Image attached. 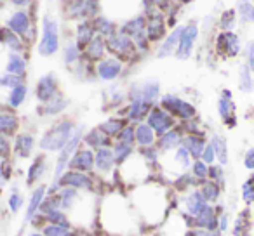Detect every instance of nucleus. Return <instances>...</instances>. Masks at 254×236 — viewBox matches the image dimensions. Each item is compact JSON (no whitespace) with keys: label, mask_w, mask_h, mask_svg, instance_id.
I'll list each match as a JSON object with an SVG mask.
<instances>
[{"label":"nucleus","mask_w":254,"mask_h":236,"mask_svg":"<svg viewBox=\"0 0 254 236\" xmlns=\"http://www.w3.org/2000/svg\"><path fill=\"white\" fill-rule=\"evenodd\" d=\"M94 23L84 21L82 25H78V32H77V46L78 49H85L89 44L94 40Z\"/></svg>","instance_id":"6ab92c4d"},{"label":"nucleus","mask_w":254,"mask_h":236,"mask_svg":"<svg viewBox=\"0 0 254 236\" xmlns=\"http://www.w3.org/2000/svg\"><path fill=\"white\" fill-rule=\"evenodd\" d=\"M216 49L219 54H225L228 57H233L240 52V39L232 32H223L216 39Z\"/></svg>","instance_id":"0eeeda50"},{"label":"nucleus","mask_w":254,"mask_h":236,"mask_svg":"<svg viewBox=\"0 0 254 236\" xmlns=\"http://www.w3.org/2000/svg\"><path fill=\"white\" fill-rule=\"evenodd\" d=\"M251 68L249 66H240V77H239V87L244 92L253 91L254 84H253V77H251Z\"/></svg>","instance_id":"ea45409f"},{"label":"nucleus","mask_w":254,"mask_h":236,"mask_svg":"<svg viewBox=\"0 0 254 236\" xmlns=\"http://www.w3.org/2000/svg\"><path fill=\"white\" fill-rule=\"evenodd\" d=\"M244 54H246V61H247V66L254 71V40L246 44V49H244Z\"/></svg>","instance_id":"5fc2aeb1"},{"label":"nucleus","mask_w":254,"mask_h":236,"mask_svg":"<svg viewBox=\"0 0 254 236\" xmlns=\"http://www.w3.org/2000/svg\"><path fill=\"white\" fill-rule=\"evenodd\" d=\"M193 222H195V226H198V228H202V229H207V231H214V229L219 226L218 215H216V212L212 210L209 205L200 212V214L195 215Z\"/></svg>","instance_id":"dca6fc26"},{"label":"nucleus","mask_w":254,"mask_h":236,"mask_svg":"<svg viewBox=\"0 0 254 236\" xmlns=\"http://www.w3.org/2000/svg\"><path fill=\"white\" fill-rule=\"evenodd\" d=\"M242 196L246 203H253L254 201V176L251 179H247L246 184L242 186Z\"/></svg>","instance_id":"de8ad7c7"},{"label":"nucleus","mask_w":254,"mask_h":236,"mask_svg":"<svg viewBox=\"0 0 254 236\" xmlns=\"http://www.w3.org/2000/svg\"><path fill=\"white\" fill-rule=\"evenodd\" d=\"M157 95H159V84L153 80L143 82L139 87L134 89V92H131L132 101H145V102H150V104L155 101Z\"/></svg>","instance_id":"9d476101"},{"label":"nucleus","mask_w":254,"mask_h":236,"mask_svg":"<svg viewBox=\"0 0 254 236\" xmlns=\"http://www.w3.org/2000/svg\"><path fill=\"white\" fill-rule=\"evenodd\" d=\"M162 108L166 109V111H169L171 115L181 118V120H191V118L197 115V109H195L190 102L183 101V99H180V97H174V95H164Z\"/></svg>","instance_id":"7ed1b4c3"},{"label":"nucleus","mask_w":254,"mask_h":236,"mask_svg":"<svg viewBox=\"0 0 254 236\" xmlns=\"http://www.w3.org/2000/svg\"><path fill=\"white\" fill-rule=\"evenodd\" d=\"M219 115H221L223 122H225L228 127H233V125L237 124L235 120V104L232 102V99H230V94L226 92L225 97L219 99Z\"/></svg>","instance_id":"f3484780"},{"label":"nucleus","mask_w":254,"mask_h":236,"mask_svg":"<svg viewBox=\"0 0 254 236\" xmlns=\"http://www.w3.org/2000/svg\"><path fill=\"white\" fill-rule=\"evenodd\" d=\"M26 70V63L25 59H23L21 56H18V54L12 52L11 56H9V63H7V71L12 75H23Z\"/></svg>","instance_id":"c9c22d12"},{"label":"nucleus","mask_w":254,"mask_h":236,"mask_svg":"<svg viewBox=\"0 0 254 236\" xmlns=\"http://www.w3.org/2000/svg\"><path fill=\"white\" fill-rule=\"evenodd\" d=\"M44 194H46V188H44V186L37 188V189L33 191L32 200H30V203H28V210H26V217H25V221H32L33 215H35V212H37V208L42 207Z\"/></svg>","instance_id":"c85d7f7f"},{"label":"nucleus","mask_w":254,"mask_h":236,"mask_svg":"<svg viewBox=\"0 0 254 236\" xmlns=\"http://www.w3.org/2000/svg\"><path fill=\"white\" fill-rule=\"evenodd\" d=\"M132 153V146L126 144V142H120L113 148V155H115L117 162H124V160H129V155Z\"/></svg>","instance_id":"37998d69"},{"label":"nucleus","mask_w":254,"mask_h":236,"mask_svg":"<svg viewBox=\"0 0 254 236\" xmlns=\"http://www.w3.org/2000/svg\"><path fill=\"white\" fill-rule=\"evenodd\" d=\"M110 136H106L105 132L99 129V131H92L89 132V136L85 138V142H87V146H92V148H106V146L110 144L108 141Z\"/></svg>","instance_id":"7c9ffc66"},{"label":"nucleus","mask_w":254,"mask_h":236,"mask_svg":"<svg viewBox=\"0 0 254 236\" xmlns=\"http://www.w3.org/2000/svg\"><path fill=\"white\" fill-rule=\"evenodd\" d=\"M78 46H73V44H70V46H66V49H64V63L66 64H73L75 61L78 59Z\"/></svg>","instance_id":"8fccbe9b"},{"label":"nucleus","mask_w":254,"mask_h":236,"mask_svg":"<svg viewBox=\"0 0 254 236\" xmlns=\"http://www.w3.org/2000/svg\"><path fill=\"white\" fill-rule=\"evenodd\" d=\"M211 144L214 146L218 162L221 163V165H226V163H228V148H226V141L223 138H219V136H214Z\"/></svg>","instance_id":"473e14b6"},{"label":"nucleus","mask_w":254,"mask_h":236,"mask_svg":"<svg viewBox=\"0 0 254 236\" xmlns=\"http://www.w3.org/2000/svg\"><path fill=\"white\" fill-rule=\"evenodd\" d=\"M60 49V26L58 21L46 16L42 19V40H40L39 52L42 56H53Z\"/></svg>","instance_id":"f03ea898"},{"label":"nucleus","mask_w":254,"mask_h":236,"mask_svg":"<svg viewBox=\"0 0 254 236\" xmlns=\"http://www.w3.org/2000/svg\"><path fill=\"white\" fill-rule=\"evenodd\" d=\"M150 102L145 101H132V104L129 106L127 109V116H129V120L132 122H141L145 116L150 115Z\"/></svg>","instance_id":"412c9836"},{"label":"nucleus","mask_w":254,"mask_h":236,"mask_svg":"<svg viewBox=\"0 0 254 236\" xmlns=\"http://www.w3.org/2000/svg\"><path fill=\"white\" fill-rule=\"evenodd\" d=\"M226 226H228V217L223 215V217L219 219V229H221V231H226Z\"/></svg>","instance_id":"e2e57ef3"},{"label":"nucleus","mask_w":254,"mask_h":236,"mask_svg":"<svg viewBox=\"0 0 254 236\" xmlns=\"http://www.w3.org/2000/svg\"><path fill=\"white\" fill-rule=\"evenodd\" d=\"M2 39H4V44L12 50V52H21L23 50V44H21V40H19V35L12 32V30L4 28V35H2Z\"/></svg>","instance_id":"f704fd0d"},{"label":"nucleus","mask_w":254,"mask_h":236,"mask_svg":"<svg viewBox=\"0 0 254 236\" xmlns=\"http://www.w3.org/2000/svg\"><path fill=\"white\" fill-rule=\"evenodd\" d=\"M94 163H96V155H92L89 149H78L73 155V158L70 160V167L78 170V172H89Z\"/></svg>","instance_id":"f8f14e48"},{"label":"nucleus","mask_w":254,"mask_h":236,"mask_svg":"<svg viewBox=\"0 0 254 236\" xmlns=\"http://www.w3.org/2000/svg\"><path fill=\"white\" fill-rule=\"evenodd\" d=\"M185 205H187V210L190 212V215L195 217V215H198L205 207H207V200L204 198L202 191H193V193H190V196L187 198Z\"/></svg>","instance_id":"a211bd4d"},{"label":"nucleus","mask_w":254,"mask_h":236,"mask_svg":"<svg viewBox=\"0 0 254 236\" xmlns=\"http://www.w3.org/2000/svg\"><path fill=\"white\" fill-rule=\"evenodd\" d=\"M7 28L12 30L14 33H18L19 37H26V33L30 30V16L25 11L12 12V16L7 21Z\"/></svg>","instance_id":"4468645a"},{"label":"nucleus","mask_w":254,"mask_h":236,"mask_svg":"<svg viewBox=\"0 0 254 236\" xmlns=\"http://www.w3.org/2000/svg\"><path fill=\"white\" fill-rule=\"evenodd\" d=\"M181 144H183L185 148L190 151V155L195 156V158L202 156V153H204V149H205L204 139H202V138H195V136H187V138L181 141Z\"/></svg>","instance_id":"a878e982"},{"label":"nucleus","mask_w":254,"mask_h":236,"mask_svg":"<svg viewBox=\"0 0 254 236\" xmlns=\"http://www.w3.org/2000/svg\"><path fill=\"white\" fill-rule=\"evenodd\" d=\"M146 21H145V16H136V18L129 19V21H126L122 25V33H126V35H129L132 39L134 35H138V33L145 32L146 28Z\"/></svg>","instance_id":"5701e85b"},{"label":"nucleus","mask_w":254,"mask_h":236,"mask_svg":"<svg viewBox=\"0 0 254 236\" xmlns=\"http://www.w3.org/2000/svg\"><path fill=\"white\" fill-rule=\"evenodd\" d=\"M193 176L198 177V179H204V177H207L209 176L207 163L200 162V160H197V162L193 163Z\"/></svg>","instance_id":"3c124183"},{"label":"nucleus","mask_w":254,"mask_h":236,"mask_svg":"<svg viewBox=\"0 0 254 236\" xmlns=\"http://www.w3.org/2000/svg\"><path fill=\"white\" fill-rule=\"evenodd\" d=\"M98 9V0H71L68 4V16L73 19H85L89 16H94Z\"/></svg>","instance_id":"39448f33"},{"label":"nucleus","mask_w":254,"mask_h":236,"mask_svg":"<svg viewBox=\"0 0 254 236\" xmlns=\"http://www.w3.org/2000/svg\"><path fill=\"white\" fill-rule=\"evenodd\" d=\"M178 2H181V4H188V2H191V0H178Z\"/></svg>","instance_id":"0e129e2a"},{"label":"nucleus","mask_w":254,"mask_h":236,"mask_svg":"<svg viewBox=\"0 0 254 236\" xmlns=\"http://www.w3.org/2000/svg\"><path fill=\"white\" fill-rule=\"evenodd\" d=\"M155 134L157 132L153 131L150 125H138L136 127V141H138L139 146H145V148H150L155 141Z\"/></svg>","instance_id":"b1692460"},{"label":"nucleus","mask_w":254,"mask_h":236,"mask_svg":"<svg viewBox=\"0 0 254 236\" xmlns=\"http://www.w3.org/2000/svg\"><path fill=\"white\" fill-rule=\"evenodd\" d=\"M183 30H185V26H178L174 32H171L169 35H167V39L164 40V44L160 46L157 56L167 57V56H171V54H176L178 46H180V40H181V35H183Z\"/></svg>","instance_id":"ddd939ff"},{"label":"nucleus","mask_w":254,"mask_h":236,"mask_svg":"<svg viewBox=\"0 0 254 236\" xmlns=\"http://www.w3.org/2000/svg\"><path fill=\"white\" fill-rule=\"evenodd\" d=\"M16 129H18V120H16L14 115H9V113H2L0 115V132H2V136H12L16 132Z\"/></svg>","instance_id":"c756f323"},{"label":"nucleus","mask_w":254,"mask_h":236,"mask_svg":"<svg viewBox=\"0 0 254 236\" xmlns=\"http://www.w3.org/2000/svg\"><path fill=\"white\" fill-rule=\"evenodd\" d=\"M174 120L171 118L169 111H166L164 108H153L148 115V125L157 132L159 136H164L166 132L173 131Z\"/></svg>","instance_id":"20e7f679"},{"label":"nucleus","mask_w":254,"mask_h":236,"mask_svg":"<svg viewBox=\"0 0 254 236\" xmlns=\"http://www.w3.org/2000/svg\"><path fill=\"white\" fill-rule=\"evenodd\" d=\"M202 194L207 201H216V198L219 196V186L216 183H205L202 186Z\"/></svg>","instance_id":"c03bdc74"},{"label":"nucleus","mask_w":254,"mask_h":236,"mask_svg":"<svg viewBox=\"0 0 254 236\" xmlns=\"http://www.w3.org/2000/svg\"><path fill=\"white\" fill-rule=\"evenodd\" d=\"M66 99H63L61 95H56L54 99H51L49 102H46V108H44V113H47V115H56V113H60L61 109L66 108Z\"/></svg>","instance_id":"a19ab883"},{"label":"nucleus","mask_w":254,"mask_h":236,"mask_svg":"<svg viewBox=\"0 0 254 236\" xmlns=\"http://www.w3.org/2000/svg\"><path fill=\"white\" fill-rule=\"evenodd\" d=\"M9 2H11V4H14L16 7H26L32 0H9Z\"/></svg>","instance_id":"680f3d73"},{"label":"nucleus","mask_w":254,"mask_h":236,"mask_svg":"<svg viewBox=\"0 0 254 236\" xmlns=\"http://www.w3.org/2000/svg\"><path fill=\"white\" fill-rule=\"evenodd\" d=\"M181 134L178 131H169L166 132L164 136H160V141H159V146L162 149H173L176 148V146L181 144Z\"/></svg>","instance_id":"2f4dec72"},{"label":"nucleus","mask_w":254,"mask_h":236,"mask_svg":"<svg viewBox=\"0 0 254 236\" xmlns=\"http://www.w3.org/2000/svg\"><path fill=\"white\" fill-rule=\"evenodd\" d=\"M251 228V222L247 219V214H240L237 217V222H235V236H244L247 233V229Z\"/></svg>","instance_id":"a18cd8bd"},{"label":"nucleus","mask_w":254,"mask_h":236,"mask_svg":"<svg viewBox=\"0 0 254 236\" xmlns=\"http://www.w3.org/2000/svg\"><path fill=\"white\" fill-rule=\"evenodd\" d=\"M21 205H23V198H21V194L18 193V191H12V194H11V198H9V208H11L12 212H18L19 208H21Z\"/></svg>","instance_id":"6e6d98bb"},{"label":"nucleus","mask_w":254,"mask_h":236,"mask_svg":"<svg viewBox=\"0 0 254 236\" xmlns=\"http://www.w3.org/2000/svg\"><path fill=\"white\" fill-rule=\"evenodd\" d=\"M124 125H126V122H124V120L110 118V120H106L105 124L101 125V131L105 132L106 136H117V134H120V132L124 131Z\"/></svg>","instance_id":"4c0bfd02"},{"label":"nucleus","mask_w":254,"mask_h":236,"mask_svg":"<svg viewBox=\"0 0 254 236\" xmlns=\"http://www.w3.org/2000/svg\"><path fill=\"white\" fill-rule=\"evenodd\" d=\"M44 169H46V158H44V156L35 158V162H33L32 165H30V169H28L26 184H28V186H32L33 183H37V181L44 176Z\"/></svg>","instance_id":"cd10ccee"},{"label":"nucleus","mask_w":254,"mask_h":236,"mask_svg":"<svg viewBox=\"0 0 254 236\" xmlns=\"http://www.w3.org/2000/svg\"><path fill=\"white\" fill-rule=\"evenodd\" d=\"M146 33H148L150 42H155V40L164 39V35H166V23L162 21L160 16H155V18L150 19L148 26H146Z\"/></svg>","instance_id":"4be33fe9"},{"label":"nucleus","mask_w":254,"mask_h":236,"mask_svg":"<svg viewBox=\"0 0 254 236\" xmlns=\"http://www.w3.org/2000/svg\"><path fill=\"white\" fill-rule=\"evenodd\" d=\"M115 162L117 160L112 149H108V148L98 149V153H96V167H98V170H101V172H110Z\"/></svg>","instance_id":"aec40b11"},{"label":"nucleus","mask_w":254,"mask_h":236,"mask_svg":"<svg viewBox=\"0 0 254 236\" xmlns=\"http://www.w3.org/2000/svg\"><path fill=\"white\" fill-rule=\"evenodd\" d=\"M108 49L110 52L117 54V56H129L134 50V42L129 35L126 33H113L108 40Z\"/></svg>","instance_id":"6e6552de"},{"label":"nucleus","mask_w":254,"mask_h":236,"mask_svg":"<svg viewBox=\"0 0 254 236\" xmlns=\"http://www.w3.org/2000/svg\"><path fill=\"white\" fill-rule=\"evenodd\" d=\"M153 2H155V7L162 9V11L169 9V0H153Z\"/></svg>","instance_id":"052dcab7"},{"label":"nucleus","mask_w":254,"mask_h":236,"mask_svg":"<svg viewBox=\"0 0 254 236\" xmlns=\"http://www.w3.org/2000/svg\"><path fill=\"white\" fill-rule=\"evenodd\" d=\"M75 134V127L70 120H61L51 129L49 132H46L42 139H40V148L46 151H56V149H63L68 144L71 138Z\"/></svg>","instance_id":"f257e3e1"},{"label":"nucleus","mask_w":254,"mask_h":236,"mask_svg":"<svg viewBox=\"0 0 254 236\" xmlns=\"http://www.w3.org/2000/svg\"><path fill=\"white\" fill-rule=\"evenodd\" d=\"M32 236H46V235H42V233H33Z\"/></svg>","instance_id":"69168bd1"},{"label":"nucleus","mask_w":254,"mask_h":236,"mask_svg":"<svg viewBox=\"0 0 254 236\" xmlns=\"http://www.w3.org/2000/svg\"><path fill=\"white\" fill-rule=\"evenodd\" d=\"M209 176L214 179H221V169L219 167H209Z\"/></svg>","instance_id":"bf43d9fd"},{"label":"nucleus","mask_w":254,"mask_h":236,"mask_svg":"<svg viewBox=\"0 0 254 236\" xmlns=\"http://www.w3.org/2000/svg\"><path fill=\"white\" fill-rule=\"evenodd\" d=\"M218 158L216 156V151H214V146L212 144H207L205 146V149H204V153H202V162H205V163H214V160Z\"/></svg>","instance_id":"4d7b16f0"},{"label":"nucleus","mask_w":254,"mask_h":236,"mask_svg":"<svg viewBox=\"0 0 254 236\" xmlns=\"http://www.w3.org/2000/svg\"><path fill=\"white\" fill-rule=\"evenodd\" d=\"M235 18H237V11L230 9V11H225L221 14V28L223 30H232L235 26Z\"/></svg>","instance_id":"49530a36"},{"label":"nucleus","mask_w":254,"mask_h":236,"mask_svg":"<svg viewBox=\"0 0 254 236\" xmlns=\"http://www.w3.org/2000/svg\"><path fill=\"white\" fill-rule=\"evenodd\" d=\"M105 49H106L105 40H103L101 37H94V40L85 47V56L91 61H98V59H101V56L105 54Z\"/></svg>","instance_id":"bb28decb"},{"label":"nucleus","mask_w":254,"mask_h":236,"mask_svg":"<svg viewBox=\"0 0 254 236\" xmlns=\"http://www.w3.org/2000/svg\"><path fill=\"white\" fill-rule=\"evenodd\" d=\"M44 235L46 236H70V226L49 224L44 228Z\"/></svg>","instance_id":"79ce46f5"},{"label":"nucleus","mask_w":254,"mask_h":236,"mask_svg":"<svg viewBox=\"0 0 254 236\" xmlns=\"http://www.w3.org/2000/svg\"><path fill=\"white\" fill-rule=\"evenodd\" d=\"M197 35H198V28L195 23H190V25L185 26L180 46H178V50H176L178 59H188V57H190L193 44H195V40H197Z\"/></svg>","instance_id":"423d86ee"},{"label":"nucleus","mask_w":254,"mask_h":236,"mask_svg":"<svg viewBox=\"0 0 254 236\" xmlns=\"http://www.w3.org/2000/svg\"><path fill=\"white\" fill-rule=\"evenodd\" d=\"M58 95V82L54 75H46L37 84V97L42 102H49Z\"/></svg>","instance_id":"1a4fd4ad"},{"label":"nucleus","mask_w":254,"mask_h":236,"mask_svg":"<svg viewBox=\"0 0 254 236\" xmlns=\"http://www.w3.org/2000/svg\"><path fill=\"white\" fill-rule=\"evenodd\" d=\"M0 84H2V87H11V89H14L16 85H21V78H19L18 75L9 73V75H4V77H2Z\"/></svg>","instance_id":"864d4df0"},{"label":"nucleus","mask_w":254,"mask_h":236,"mask_svg":"<svg viewBox=\"0 0 254 236\" xmlns=\"http://www.w3.org/2000/svg\"><path fill=\"white\" fill-rule=\"evenodd\" d=\"M16 236H21V235H16Z\"/></svg>","instance_id":"338daca9"},{"label":"nucleus","mask_w":254,"mask_h":236,"mask_svg":"<svg viewBox=\"0 0 254 236\" xmlns=\"http://www.w3.org/2000/svg\"><path fill=\"white\" fill-rule=\"evenodd\" d=\"M237 12L244 23H254V5L251 4V0H239Z\"/></svg>","instance_id":"72a5a7b5"},{"label":"nucleus","mask_w":254,"mask_h":236,"mask_svg":"<svg viewBox=\"0 0 254 236\" xmlns=\"http://www.w3.org/2000/svg\"><path fill=\"white\" fill-rule=\"evenodd\" d=\"M94 28L98 30L99 35L112 37L115 25H113V21H112V19H108V18H96L94 19Z\"/></svg>","instance_id":"58836bf2"},{"label":"nucleus","mask_w":254,"mask_h":236,"mask_svg":"<svg viewBox=\"0 0 254 236\" xmlns=\"http://www.w3.org/2000/svg\"><path fill=\"white\" fill-rule=\"evenodd\" d=\"M244 165L246 169H254V148H251L246 153V158H244Z\"/></svg>","instance_id":"13d9d810"},{"label":"nucleus","mask_w":254,"mask_h":236,"mask_svg":"<svg viewBox=\"0 0 254 236\" xmlns=\"http://www.w3.org/2000/svg\"><path fill=\"white\" fill-rule=\"evenodd\" d=\"M60 184H64L66 188H75V189H91L92 181L87 174L84 172H66L60 179Z\"/></svg>","instance_id":"9b49d317"},{"label":"nucleus","mask_w":254,"mask_h":236,"mask_svg":"<svg viewBox=\"0 0 254 236\" xmlns=\"http://www.w3.org/2000/svg\"><path fill=\"white\" fill-rule=\"evenodd\" d=\"M122 71V63L119 59H105L98 64V75L101 80H113Z\"/></svg>","instance_id":"2eb2a0df"},{"label":"nucleus","mask_w":254,"mask_h":236,"mask_svg":"<svg viewBox=\"0 0 254 236\" xmlns=\"http://www.w3.org/2000/svg\"><path fill=\"white\" fill-rule=\"evenodd\" d=\"M33 138L30 134H21L18 136L16 139V144H14V151L18 153L21 158H28L32 155V149H33Z\"/></svg>","instance_id":"393cba45"},{"label":"nucleus","mask_w":254,"mask_h":236,"mask_svg":"<svg viewBox=\"0 0 254 236\" xmlns=\"http://www.w3.org/2000/svg\"><path fill=\"white\" fill-rule=\"evenodd\" d=\"M47 221L51 222V224H61V226H68V219L66 215L63 214V212L60 210H53L49 212V214H46Z\"/></svg>","instance_id":"09e8293b"},{"label":"nucleus","mask_w":254,"mask_h":236,"mask_svg":"<svg viewBox=\"0 0 254 236\" xmlns=\"http://www.w3.org/2000/svg\"><path fill=\"white\" fill-rule=\"evenodd\" d=\"M26 97V87L25 85H16L14 89H11V94H9V106L12 108H18L21 106V102L25 101Z\"/></svg>","instance_id":"e433bc0d"},{"label":"nucleus","mask_w":254,"mask_h":236,"mask_svg":"<svg viewBox=\"0 0 254 236\" xmlns=\"http://www.w3.org/2000/svg\"><path fill=\"white\" fill-rule=\"evenodd\" d=\"M119 139L126 144H132L136 141V131L132 127H126L122 132L119 134Z\"/></svg>","instance_id":"603ef678"}]
</instances>
